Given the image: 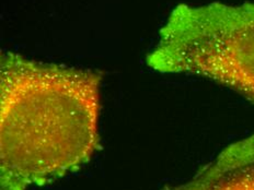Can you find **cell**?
Returning a JSON list of instances; mask_svg holds the SVG:
<instances>
[{
    "instance_id": "1",
    "label": "cell",
    "mask_w": 254,
    "mask_h": 190,
    "mask_svg": "<svg viewBox=\"0 0 254 190\" xmlns=\"http://www.w3.org/2000/svg\"><path fill=\"white\" fill-rule=\"evenodd\" d=\"M102 75L0 58V190L43 186L76 172L100 147Z\"/></svg>"
},
{
    "instance_id": "2",
    "label": "cell",
    "mask_w": 254,
    "mask_h": 190,
    "mask_svg": "<svg viewBox=\"0 0 254 190\" xmlns=\"http://www.w3.org/2000/svg\"><path fill=\"white\" fill-rule=\"evenodd\" d=\"M146 62L160 73L208 79L254 103V3H181Z\"/></svg>"
},
{
    "instance_id": "3",
    "label": "cell",
    "mask_w": 254,
    "mask_h": 190,
    "mask_svg": "<svg viewBox=\"0 0 254 190\" xmlns=\"http://www.w3.org/2000/svg\"><path fill=\"white\" fill-rule=\"evenodd\" d=\"M169 190H254V136L226 147L192 181Z\"/></svg>"
}]
</instances>
